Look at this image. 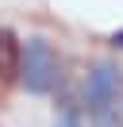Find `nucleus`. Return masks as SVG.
<instances>
[{
  "mask_svg": "<svg viewBox=\"0 0 123 127\" xmlns=\"http://www.w3.org/2000/svg\"><path fill=\"white\" fill-rule=\"evenodd\" d=\"M19 77L23 85H27V93H50L54 85H58V58H54V50L46 46L42 39H31L27 46H23V62H19Z\"/></svg>",
  "mask_w": 123,
  "mask_h": 127,
  "instance_id": "1",
  "label": "nucleus"
},
{
  "mask_svg": "<svg viewBox=\"0 0 123 127\" xmlns=\"http://www.w3.org/2000/svg\"><path fill=\"white\" fill-rule=\"evenodd\" d=\"M115 85H119V73H115L112 65H96V69L89 73V81H85V96H89V104L100 108L104 100H112Z\"/></svg>",
  "mask_w": 123,
  "mask_h": 127,
  "instance_id": "2",
  "label": "nucleus"
},
{
  "mask_svg": "<svg viewBox=\"0 0 123 127\" xmlns=\"http://www.w3.org/2000/svg\"><path fill=\"white\" fill-rule=\"evenodd\" d=\"M19 62H23V42L15 39V31L0 27V81L19 77Z\"/></svg>",
  "mask_w": 123,
  "mask_h": 127,
  "instance_id": "3",
  "label": "nucleus"
},
{
  "mask_svg": "<svg viewBox=\"0 0 123 127\" xmlns=\"http://www.w3.org/2000/svg\"><path fill=\"white\" fill-rule=\"evenodd\" d=\"M58 127H81V123H77V112H73V108H62V116H58Z\"/></svg>",
  "mask_w": 123,
  "mask_h": 127,
  "instance_id": "4",
  "label": "nucleus"
}]
</instances>
